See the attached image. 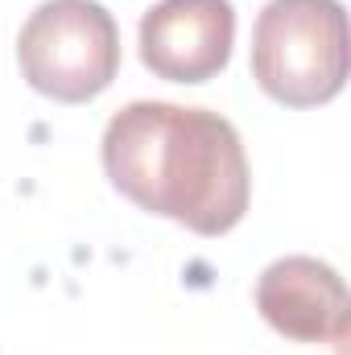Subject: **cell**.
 Here are the masks:
<instances>
[{
  "mask_svg": "<svg viewBox=\"0 0 351 355\" xmlns=\"http://www.w3.org/2000/svg\"><path fill=\"white\" fill-rule=\"evenodd\" d=\"M252 79L285 107H318L348 83L339 0H268L252 25Z\"/></svg>",
  "mask_w": 351,
  "mask_h": 355,
  "instance_id": "cell-2",
  "label": "cell"
},
{
  "mask_svg": "<svg viewBox=\"0 0 351 355\" xmlns=\"http://www.w3.org/2000/svg\"><path fill=\"white\" fill-rule=\"evenodd\" d=\"M17 62L33 91L58 103H87L120 71V29L99 0H46L17 37Z\"/></svg>",
  "mask_w": 351,
  "mask_h": 355,
  "instance_id": "cell-3",
  "label": "cell"
},
{
  "mask_svg": "<svg viewBox=\"0 0 351 355\" xmlns=\"http://www.w3.org/2000/svg\"><path fill=\"white\" fill-rule=\"evenodd\" d=\"M236 46L232 0H157L141 17V62L170 83L215 79Z\"/></svg>",
  "mask_w": 351,
  "mask_h": 355,
  "instance_id": "cell-4",
  "label": "cell"
},
{
  "mask_svg": "<svg viewBox=\"0 0 351 355\" xmlns=\"http://www.w3.org/2000/svg\"><path fill=\"white\" fill-rule=\"evenodd\" d=\"M103 170L128 202L194 236L232 232L252 198L244 141L232 120L166 99H137L108 120Z\"/></svg>",
  "mask_w": 351,
  "mask_h": 355,
  "instance_id": "cell-1",
  "label": "cell"
},
{
  "mask_svg": "<svg viewBox=\"0 0 351 355\" xmlns=\"http://www.w3.org/2000/svg\"><path fill=\"white\" fill-rule=\"evenodd\" d=\"M257 310L289 343H348V285L318 257H281L257 277Z\"/></svg>",
  "mask_w": 351,
  "mask_h": 355,
  "instance_id": "cell-5",
  "label": "cell"
}]
</instances>
